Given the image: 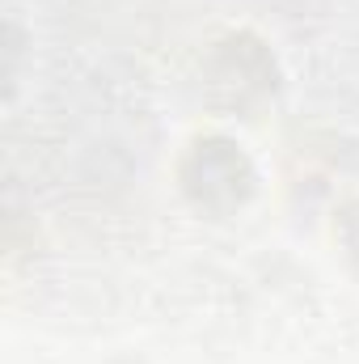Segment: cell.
Listing matches in <instances>:
<instances>
[{
  "label": "cell",
  "instance_id": "cell-1",
  "mask_svg": "<svg viewBox=\"0 0 359 364\" xmlns=\"http://www.w3.org/2000/svg\"><path fill=\"white\" fill-rule=\"evenodd\" d=\"M182 182L186 191L194 195V203H207V208H233L245 199L250 191V161L228 144V140H199L194 153L186 157L182 166Z\"/></svg>",
  "mask_w": 359,
  "mask_h": 364
}]
</instances>
